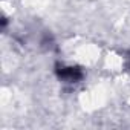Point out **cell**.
Returning <instances> with one entry per match:
<instances>
[{
  "mask_svg": "<svg viewBox=\"0 0 130 130\" xmlns=\"http://www.w3.org/2000/svg\"><path fill=\"white\" fill-rule=\"evenodd\" d=\"M55 75L58 77V80L68 81V83H78L84 77L81 68H78V66H63L60 63L55 64Z\"/></svg>",
  "mask_w": 130,
  "mask_h": 130,
  "instance_id": "obj_1",
  "label": "cell"
},
{
  "mask_svg": "<svg viewBox=\"0 0 130 130\" xmlns=\"http://www.w3.org/2000/svg\"><path fill=\"white\" fill-rule=\"evenodd\" d=\"M2 28H3V29L6 28V19H5V17H2Z\"/></svg>",
  "mask_w": 130,
  "mask_h": 130,
  "instance_id": "obj_2",
  "label": "cell"
}]
</instances>
